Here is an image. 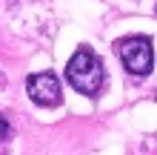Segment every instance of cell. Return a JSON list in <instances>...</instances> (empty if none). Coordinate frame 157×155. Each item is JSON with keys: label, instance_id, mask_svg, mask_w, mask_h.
Returning a JSON list of instances; mask_svg holds the SVG:
<instances>
[{"label": "cell", "instance_id": "obj_1", "mask_svg": "<svg viewBox=\"0 0 157 155\" xmlns=\"http://www.w3.org/2000/svg\"><path fill=\"white\" fill-rule=\"evenodd\" d=\"M66 78L69 84L77 89L80 95H89L94 98L100 89H103V80H106V72H103V63L91 49H77L71 55V60L66 63Z\"/></svg>", "mask_w": 157, "mask_h": 155}, {"label": "cell", "instance_id": "obj_2", "mask_svg": "<svg viewBox=\"0 0 157 155\" xmlns=\"http://www.w3.org/2000/svg\"><path fill=\"white\" fill-rule=\"evenodd\" d=\"M117 55L123 60L126 72L143 78L149 75L151 66H154V49H151V40L143 38V35H132V38H123L117 43Z\"/></svg>", "mask_w": 157, "mask_h": 155}, {"label": "cell", "instance_id": "obj_3", "mask_svg": "<svg viewBox=\"0 0 157 155\" xmlns=\"http://www.w3.org/2000/svg\"><path fill=\"white\" fill-rule=\"evenodd\" d=\"M26 89H29V98L37 106H57L63 101L60 92V80L52 72H37V75H29L26 80Z\"/></svg>", "mask_w": 157, "mask_h": 155}, {"label": "cell", "instance_id": "obj_4", "mask_svg": "<svg viewBox=\"0 0 157 155\" xmlns=\"http://www.w3.org/2000/svg\"><path fill=\"white\" fill-rule=\"evenodd\" d=\"M9 132H12V129H9V121H6L3 115H0V141H3V138H9Z\"/></svg>", "mask_w": 157, "mask_h": 155}]
</instances>
